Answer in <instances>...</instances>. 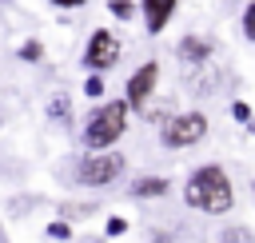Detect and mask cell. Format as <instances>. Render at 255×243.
<instances>
[{
	"instance_id": "1",
	"label": "cell",
	"mask_w": 255,
	"mask_h": 243,
	"mask_svg": "<svg viewBox=\"0 0 255 243\" xmlns=\"http://www.w3.org/2000/svg\"><path fill=\"white\" fill-rule=\"evenodd\" d=\"M183 199H187V207H195L203 215H227L235 207V187H231L227 167H219V163L195 167L183 183Z\"/></svg>"
},
{
	"instance_id": "2",
	"label": "cell",
	"mask_w": 255,
	"mask_h": 243,
	"mask_svg": "<svg viewBox=\"0 0 255 243\" xmlns=\"http://www.w3.org/2000/svg\"><path fill=\"white\" fill-rule=\"evenodd\" d=\"M128 104L124 100H108V104H96L88 123H84V143L88 151H100V147H112L124 131H128Z\"/></svg>"
},
{
	"instance_id": "3",
	"label": "cell",
	"mask_w": 255,
	"mask_h": 243,
	"mask_svg": "<svg viewBox=\"0 0 255 243\" xmlns=\"http://www.w3.org/2000/svg\"><path fill=\"white\" fill-rule=\"evenodd\" d=\"M124 167H128V159H124L120 151L100 147V151H84V155H80L76 179H80V187H108V183H116V179L124 175Z\"/></svg>"
},
{
	"instance_id": "4",
	"label": "cell",
	"mask_w": 255,
	"mask_h": 243,
	"mask_svg": "<svg viewBox=\"0 0 255 243\" xmlns=\"http://www.w3.org/2000/svg\"><path fill=\"white\" fill-rule=\"evenodd\" d=\"M207 135V116L203 112H175V116H163V127H159V143L163 147H191Z\"/></svg>"
},
{
	"instance_id": "5",
	"label": "cell",
	"mask_w": 255,
	"mask_h": 243,
	"mask_svg": "<svg viewBox=\"0 0 255 243\" xmlns=\"http://www.w3.org/2000/svg\"><path fill=\"white\" fill-rule=\"evenodd\" d=\"M120 56H124V48H120V36L112 28H96L84 44V68L88 72H108V68H116Z\"/></svg>"
},
{
	"instance_id": "6",
	"label": "cell",
	"mask_w": 255,
	"mask_h": 243,
	"mask_svg": "<svg viewBox=\"0 0 255 243\" xmlns=\"http://www.w3.org/2000/svg\"><path fill=\"white\" fill-rule=\"evenodd\" d=\"M128 96H124V104L131 108V112H143L147 108V100H151V92L159 88V64L155 60H143L131 76H128Z\"/></svg>"
},
{
	"instance_id": "7",
	"label": "cell",
	"mask_w": 255,
	"mask_h": 243,
	"mask_svg": "<svg viewBox=\"0 0 255 243\" xmlns=\"http://www.w3.org/2000/svg\"><path fill=\"white\" fill-rule=\"evenodd\" d=\"M175 56H179L183 64H191V68H203V64L215 56V44H211V36H195V32H187V36L179 40Z\"/></svg>"
},
{
	"instance_id": "8",
	"label": "cell",
	"mask_w": 255,
	"mask_h": 243,
	"mask_svg": "<svg viewBox=\"0 0 255 243\" xmlns=\"http://www.w3.org/2000/svg\"><path fill=\"white\" fill-rule=\"evenodd\" d=\"M175 4H179V0H143V4H139V12H143V28H147L151 36H159V32L171 24Z\"/></svg>"
},
{
	"instance_id": "9",
	"label": "cell",
	"mask_w": 255,
	"mask_h": 243,
	"mask_svg": "<svg viewBox=\"0 0 255 243\" xmlns=\"http://www.w3.org/2000/svg\"><path fill=\"white\" fill-rule=\"evenodd\" d=\"M171 191V183L163 175H139L135 183H128V195L131 199H163Z\"/></svg>"
},
{
	"instance_id": "10",
	"label": "cell",
	"mask_w": 255,
	"mask_h": 243,
	"mask_svg": "<svg viewBox=\"0 0 255 243\" xmlns=\"http://www.w3.org/2000/svg\"><path fill=\"white\" fill-rule=\"evenodd\" d=\"M68 116H72V100H68V96H52V100H48V120L68 123Z\"/></svg>"
},
{
	"instance_id": "11",
	"label": "cell",
	"mask_w": 255,
	"mask_h": 243,
	"mask_svg": "<svg viewBox=\"0 0 255 243\" xmlns=\"http://www.w3.org/2000/svg\"><path fill=\"white\" fill-rule=\"evenodd\" d=\"M16 56H20L24 64H40V60H44V44H40V40H24Z\"/></svg>"
},
{
	"instance_id": "12",
	"label": "cell",
	"mask_w": 255,
	"mask_h": 243,
	"mask_svg": "<svg viewBox=\"0 0 255 243\" xmlns=\"http://www.w3.org/2000/svg\"><path fill=\"white\" fill-rule=\"evenodd\" d=\"M48 239L68 243V239H72V223H68V219H52V223H48Z\"/></svg>"
},
{
	"instance_id": "13",
	"label": "cell",
	"mask_w": 255,
	"mask_h": 243,
	"mask_svg": "<svg viewBox=\"0 0 255 243\" xmlns=\"http://www.w3.org/2000/svg\"><path fill=\"white\" fill-rule=\"evenodd\" d=\"M84 96H92V100L104 96V72H88V80H84Z\"/></svg>"
},
{
	"instance_id": "14",
	"label": "cell",
	"mask_w": 255,
	"mask_h": 243,
	"mask_svg": "<svg viewBox=\"0 0 255 243\" xmlns=\"http://www.w3.org/2000/svg\"><path fill=\"white\" fill-rule=\"evenodd\" d=\"M108 12H112L116 20H131V16H135V4H131V0H108Z\"/></svg>"
},
{
	"instance_id": "15",
	"label": "cell",
	"mask_w": 255,
	"mask_h": 243,
	"mask_svg": "<svg viewBox=\"0 0 255 243\" xmlns=\"http://www.w3.org/2000/svg\"><path fill=\"white\" fill-rule=\"evenodd\" d=\"M219 243H251V231L247 227H227V231H219Z\"/></svg>"
},
{
	"instance_id": "16",
	"label": "cell",
	"mask_w": 255,
	"mask_h": 243,
	"mask_svg": "<svg viewBox=\"0 0 255 243\" xmlns=\"http://www.w3.org/2000/svg\"><path fill=\"white\" fill-rule=\"evenodd\" d=\"M239 24H243V40H255V0L243 8V20Z\"/></svg>"
},
{
	"instance_id": "17",
	"label": "cell",
	"mask_w": 255,
	"mask_h": 243,
	"mask_svg": "<svg viewBox=\"0 0 255 243\" xmlns=\"http://www.w3.org/2000/svg\"><path fill=\"white\" fill-rule=\"evenodd\" d=\"M124 231H128V219H124V215H112V219L104 223V235H108V239H116V235H124Z\"/></svg>"
},
{
	"instance_id": "18",
	"label": "cell",
	"mask_w": 255,
	"mask_h": 243,
	"mask_svg": "<svg viewBox=\"0 0 255 243\" xmlns=\"http://www.w3.org/2000/svg\"><path fill=\"white\" fill-rule=\"evenodd\" d=\"M231 116H235L239 123H251V108H247L243 100H235V104H231Z\"/></svg>"
},
{
	"instance_id": "19",
	"label": "cell",
	"mask_w": 255,
	"mask_h": 243,
	"mask_svg": "<svg viewBox=\"0 0 255 243\" xmlns=\"http://www.w3.org/2000/svg\"><path fill=\"white\" fill-rule=\"evenodd\" d=\"M56 8H80V4H88V0H52Z\"/></svg>"
},
{
	"instance_id": "20",
	"label": "cell",
	"mask_w": 255,
	"mask_h": 243,
	"mask_svg": "<svg viewBox=\"0 0 255 243\" xmlns=\"http://www.w3.org/2000/svg\"><path fill=\"white\" fill-rule=\"evenodd\" d=\"M151 243H171V235L163 231V235H151Z\"/></svg>"
},
{
	"instance_id": "21",
	"label": "cell",
	"mask_w": 255,
	"mask_h": 243,
	"mask_svg": "<svg viewBox=\"0 0 255 243\" xmlns=\"http://www.w3.org/2000/svg\"><path fill=\"white\" fill-rule=\"evenodd\" d=\"M80 243H108V239H80Z\"/></svg>"
},
{
	"instance_id": "22",
	"label": "cell",
	"mask_w": 255,
	"mask_h": 243,
	"mask_svg": "<svg viewBox=\"0 0 255 243\" xmlns=\"http://www.w3.org/2000/svg\"><path fill=\"white\" fill-rule=\"evenodd\" d=\"M0 243H8V231H4V227H0Z\"/></svg>"
},
{
	"instance_id": "23",
	"label": "cell",
	"mask_w": 255,
	"mask_h": 243,
	"mask_svg": "<svg viewBox=\"0 0 255 243\" xmlns=\"http://www.w3.org/2000/svg\"><path fill=\"white\" fill-rule=\"evenodd\" d=\"M0 123H4V120H0Z\"/></svg>"
}]
</instances>
